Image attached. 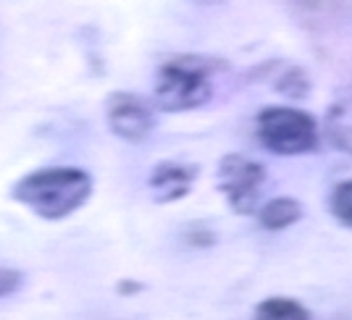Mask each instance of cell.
I'll use <instances>...</instances> for the list:
<instances>
[{
	"label": "cell",
	"instance_id": "1",
	"mask_svg": "<svg viewBox=\"0 0 352 320\" xmlns=\"http://www.w3.org/2000/svg\"><path fill=\"white\" fill-rule=\"evenodd\" d=\"M92 176L76 165H45L24 174L11 187V200L43 220H63L85 207Z\"/></svg>",
	"mask_w": 352,
	"mask_h": 320
},
{
	"label": "cell",
	"instance_id": "2",
	"mask_svg": "<svg viewBox=\"0 0 352 320\" xmlns=\"http://www.w3.org/2000/svg\"><path fill=\"white\" fill-rule=\"evenodd\" d=\"M223 69L219 58L208 56H176L155 73V105L166 113L197 111L216 95V73Z\"/></svg>",
	"mask_w": 352,
	"mask_h": 320
},
{
	"label": "cell",
	"instance_id": "3",
	"mask_svg": "<svg viewBox=\"0 0 352 320\" xmlns=\"http://www.w3.org/2000/svg\"><path fill=\"white\" fill-rule=\"evenodd\" d=\"M255 131L261 145L284 158L308 155L318 147V124L316 118L289 105H268L255 118Z\"/></svg>",
	"mask_w": 352,
	"mask_h": 320
},
{
	"label": "cell",
	"instance_id": "4",
	"mask_svg": "<svg viewBox=\"0 0 352 320\" xmlns=\"http://www.w3.org/2000/svg\"><path fill=\"white\" fill-rule=\"evenodd\" d=\"M219 190L236 216H255L265 190V165L258 160L229 152L219 163Z\"/></svg>",
	"mask_w": 352,
	"mask_h": 320
},
{
	"label": "cell",
	"instance_id": "5",
	"mask_svg": "<svg viewBox=\"0 0 352 320\" xmlns=\"http://www.w3.org/2000/svg\"><path fill=\"white\" fill-rule=\"evenodd\" d=\"M108 129L124 142H145L155 129V108L134 92H111L105 100Z\"/></svg>",
	"mask_w": 352,
	"mask_h": 320
},
{
	"label": "cell",
	"instance_id": "6",
	"mask_svg": "<svg viewBox=\"0 0 352 320\" xmlns=\"http://www.w3.org/2000/svg\"><path fill=\"white\" fill-rule=\"evenodd\" d=\"M200 176V168L192 165V163H182V160H163L158 163L150 179H147V187L153 192V200L161 205L176 203V200H184L192 192L195 181Z\"/></svg>",
	"mask_w": 352,
	"mask_h": 320
},
{
	"label": "cell",
	"instance_id": "7",
	"mask_svg": "<svg viewBox=\"0 0 352 320\" xmlns=\"http://www.w3.org/2000/svg\"><path fill=\"white\" fill-rule=\"evenodd\" d=\"M323 129H326L329 142L337 147L339 152L352 155V92L342 95L329 105Z\"/></svg>",
	"mask_w": 352,
	"mask_h": 320
},
{
	"label": "cell",
	"instance_id": "8",
	"mask_svg": "<svg viewBox=\"0 0 352 320\" xmlns=\"http://www.w3.org/2000/svg\"><path fill=\"white\" fill-rule=\"evenodd\" d=\"M302 213H305L302 205L294 197H274L265 205H261L255 216H258L265 231H284V229H289L302 218Z\"/></svg>",
	"mask_w": 352,
	"mask_h": 320
},
{
	"label": "cell",
	"instance_id": "9",
	"mask_svg": "<svg viewBox=\"0 0 352 320\" xmlns=\"http://www.w3.org/2000/svg\"><path fill=\"white\" fill-rule=\"evenodd\" d=\"M255 320H313V315L292 297H268L255 307Z\"/></svg>",
	"mask_w": 352,
	"mask_h": 320
},
{
	"label": "cell",
	"instance_id": "10",
	"mask_svg": "<svg viewBox=\"0 0 352 320\" xmlns=\"http://www.w3.org/2000/svg\"><path fill=\"white\" fill-rule=\"evenodd\" d=\"M329 210L337 223H342L344 229H352V179L350 181H342L331 190L329 197Z\"/></svg>",
	"mask_w": 352,
	"mask_h": 320
},
{
	"label": "cell",
	"instance_id": "11",
	"mask_svg": "<svg viewBox=\"0 0 352 320\" xmlns=\"http://www.w3.org/2000/svg\"><path fill=\"white\" fill-rule=\"evenodd\" d=\"M21 284H24V276L19 271H14V268H0V299L16 294V291L21 289Z\"/></svg>",
	"mask_w": 352,
	"mask_h": 320
}]
</instances>
